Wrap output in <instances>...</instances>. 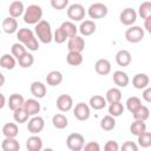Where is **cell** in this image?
<instances>
[{
	"mask_svg": "<svg viewBox=\"0 0 151 151\" xmlns=\"http://www.w3.org/2000/svg\"><path fill=\"white\" fill-rule=\"evenodd\" d=\"M17 38L26 48L29 51H38L39 50V42L35 38L34 33L29 28H19L17 32Z\"/></svg>",
	"mask_w": 151,
	"mask_h": 151,
	"instance_id": "6da1fadb",
	"label": "cell"
},
{
	"mask_svg": "<svg viewBox=\"0 0 151 151\" xmlns=\"http://www.w3.org/2000/svg\"><path fill=\"white\" fill-rule=\"evenodd\" d=\"M35 35L42 44H50L53 40L51 25L46 20H41L35 25Z\"/></svg>",
	"mask_w": 151,
	"mask_h": 151,
	"instance_id": "7a4b0ae2",
	"label": "cell"
},
{
	"mask_svg": "<svg viewBox=\"0 0 151 151\" xmlns=\"http://www.w3.org/2000/svg\"><path fill=\"white\" fill-rule=\"evenodd\" d=\"M42 18V8L39 5H29L24 13V21L28 25H37L41 21Z\"/></svg>",
	"mask_w": 151,
	"mask_h": 151,
	"instance_id": "3957f363",
	"label": "cell"
},
{
	"mask_svg": "<svg viewBox=\"0 0 151 151\" xmlns=\"http://www.w3.org/2000/svg\"><path fill=\"white\" fill-rule=\"evenodd\" d=\"M66 145L71 151H81L85 145V138L80 133H71L66 138Z\"/></svg>",
	"mask_w": 151,
	"mask_h": 151,
	"instance_id": "277c9868",
	"label": "cell"
},
{
	"mask_svg": "<svg viewBox=\"0 0 151 151\" xmlns=\"http://www.w3.org/2000/svg\"><path fill=\"white\" fill-rule=\"evenodd\" d=\"M107 12H109V9H107L106 5H104L101 2H94L87 9V14L91 19H103L107 15Z\"/></svg>",
	"mask_w": 151,
	"mask_h": 151,
	"instance_id": "5b68a950",
	"label": "cell"
},
{
	"mask_svg": "<svg viewBox=\"0 0 151 151\" xmlns=\"http://www.w3.org/2000/svg\"><path fill=\"white\" fill-rule=\"evenodd\" d=\"M144 38V29L140 26H131L125 32V39L131 44H137Z\"/></svg>",
	"mask_w": 151,
	"mask_h": 151,
	"instance_id": "8992f818",
	"label": "cell"
},
{
	"mask_svg": "<svg viewBox=\"0 0 151 151\" xmlns=\"http://www.w3.org/2000/svg\"><path fill=\"white\" fill-rule=\"evenodd\" d=\"M67 17L72 21H81L85 18V8L80 4H72L67 8Z\"/></svg>",
	"mask_w": 151,
	"mask_h": 151,
	"instance_id": "52a82bcc",
	"label": "cell"
},
{
	"mask_svg": "<svg viewBox=\"0 0 151 151\" xmlns=\"http://www.w3.org/2000/svg\"><path fill=\"white\" fill-rule=\"evenodd\" d=\"M44 127H45V122H44V118L40 116L32 117L27 123V130L32 134H38L44 130Z\"/></svg>",
	"mask_w": 151,
	"mask_h": 151,
	"instance_id": "ba28073f",
	"label": "cell"
},
{
	"mask_svg": "<svg viewBox=\"0 0 151 151\" xmlns=\"http://www.w3.org/2000/svg\"><path fill=\"white\" fill-rule=\"evenodd\" d=\"M90 114H91L90 106L85 103H78L73 109V116L80 122L87 120L90 118Z\"/></svg>",
	"mask_w": 151,
	"mask_h": 151,
	"instance_id": "9c48e42d",
	"label": "cell"
},
{
	"mask_svg": "<svg viewBox=\"0 0 151 151\" xmlns=\"http://www.w3.org/2000/svg\"><path fill=\"white\" fill-rule=\"evenodd\" d=\"M119 19H120V22L123 25L132 26L137 20V12L131 7H127V8L122 11V13L119 15Z\"/></svg>",
	"mask_w": 151,
	"mask_h": 151,
	"instance_id": "30bf717a",
	"label": "cell"
},
{
	"mask_svg": "<svg viewBox=\"0 0 151 151\" xmlns=\"http://www.w3.org/2000/svg\"><path fill=\"white\" fill-rule=\"evenodd\" d=\"M67 48H68V52L81 53V51L85 48V40H84V38L80 37V35H76L73 38H70L68 42H67Z\"/></svg>",
	"mask_w": 151,
	"mask_h": 151,
	"instance_id": "8fae6325",
	"label": "cell"
},
{
	"mask_svg": "<svg viewBox=\"0 0 151 151\" xmlns=\"http://www.w3.org/2000/svg\"><path fill=\"white\" fill-rule=\"evenodd\" d=\"M57 107L61 112H67L73 106V99L70 94H60L57 98Z\"/></svg>",
	"mask_w": 151,
	"mask_h": 151,
	"instance_id": "7c38bea8",
	"label": "cell"
},
{
	"mask_svg": "<svg viewBox=\"0 0 151 151\" xmlns=\"http://www.w3.org/2000/svg\"><path fill=\"white\" fill-rule=\"evenodd\" d=\"M22 109L26 111V113L28 116H37L40 111V103L34 99V98H29L27 100H25L24 105H22Z\"/></svg>",
	"mask_w": 151,
	"mask_h": 151,
	"instance_id": "4fadbf2b",
	"label": "cell"
},
{
	"mask_svg": "<svg viewBox=\"0 0 151 151\" xmlns=\"http://www.w3.org/2000/svg\"><path fill=\"white\" fill-rule=\"evenodd\" d=\"M149 84H150V78L146 73H137L132 78V85L137 90H144L149 87Z\"/></svg>",
	"mask_w": 151,
	"mask_h": 151,
	"instance_id": "5bb4252c",
	"label": "cell"
},
{
	"mask_svg": "<svg viewBox=\"0 0 151 151\" xmlns=\"http://www.w3.org/2000/svg\"><path fill=\"white\" fill-rule=\"evenodd\" d=\"M131 53L127 51V50H119L117 53H116V61L119 66L122 67H126L131 64Z\"/></svg>",
	"mask_w": 151,
	"mask_h": 151,
	"instance_id": "9a60e30c",
	"label": "cell"
},
{
	"mask_svg": "<svg viewBox=\"0 0 151 151\" xmlns=\"http://www.w3.org/2000/svg\"><path fill=\"white\" fill-rule=\"evenodd\" d=\"M2 29L5 33L7 34H13L15 32H18V21L17 19L12 18V17H7L2 20Z\"/></svg>",
	"mask_w": 151,
	"mask_h": 151,
	"instance_id": "2e32d148",
	"label": "cell"
},
{
	"mask_svg": "<svg viewBox=\"0 0 151 151\" xmlns=\"http://www.w3.org/2000/svg\"><path fill=\"white\" fill-rule=\"evenodd\" d=\"M94 70L100 76H106L111 72V63L107 59H98L94 64Z\"/></svg>",
	"mask_w": 151,
	"mask_h": 151,
	"instance_id": "e0dca14e",
	"label": "cell"
},
{
	"mask_svg": "<svg viewBox=\"0 0 151 151\" xmlns=\"http://www.w3.org/2000/svg\"><path fill=\"white\" fill-rule=\"evenodd\" d=\"M26 149L28 151H41V149H42V139L37 134L31 136L26 140Z\"/></svg>",
	"mask_w": 151,
	"mask_h": 151,
	"instance_id": "ac0fdd59",
	"label": "cell"
},
{
	"mask_svg": "<svg viewBox=\"0 0 151 151\" xmlns=\"http://www.w3.org/2000/svg\"><path fill=\"white\" fill-rule=\"evenodd\" d=\"M78 29H79V32H80L81 35L87 37V35H91V34H93L96 32L97 25L92 20H85V21H81V24H80V26H79Z\"/></svg>",
	"mask_w": 151,
	"mask_h": 151,
	"instance_id": "d6986e66",
	"label": "cell"
},
{
	"mask_svg": "<svg viewBox=\"0 0 151 151\" xmlns=\"http://www.w3.org/2000/svg\"><path fill=\"white\" fill-rule=\"evenodd\" d=\"M113 83L118 86V87H126L129 85V76L126 72L124 71H116L113 72Z\"/></svg>",
	"mask_w": 151,
	"mask_h": 151,
	"instance_id": "ffe728a7",
	"label": "cell"
},
{
	"mask_svg": "<svg viewBox=\"0 0 151 151\" xmlns=\"http://www.w3.org/2000/svg\"><path fill=\"white\" fill-rule=\"evenodd\" d=\"M29 90L31 93L38 99H41L46 96V86L41 81H33L29 86Z\"/></svg>",
	"mask_w": 151,
	"mask_h": 151,
	"instance_id": "44dd1931",
	"label": "cell"
},
{
	"mask_svg": "<svg viewBox=\"0 0 151 151\" xmlns=\"http://www.w3.org/2000/svg\"><path fill=\"white\" fill-rule=\"evenodd\" d=\"M24 103H25V99H24V97L21 96V94H19V93H13V94H11L9 96V98H8V107L12 110V111H15L17 109H19V107H22V105H24Z\"/></svg>",
	"mask_w": 151,
	"mask_h": 151,
	"instance_id": "7402d4cb",
	"label": "cell"
},
{
	"mask_svg": "<svg viewBox=\"0 0 151 151\" xmlns=\"http://www.w3.org/2000/svg\"><path fill=\"white\" fill-rule=\"evenodd\" d=\"M24 12H25V8H24V4L21 1H13V2H11V5L8 7L9 17L15 19V18L22 15Z\"/></svg>",
	"mask_w": 151,
	"mask_h": 151,
	"instance_id": "603a6c76",
	"label": "cell"
},
{
	"mask_svg": "<svg viewBox=\"0 0 151 151\" xmlns=\"http://www.w3.org/2000/svg\"><path fill=\"white\" fill-rule=\"evenodd\" d=\"M64 33L65 35L70 39V38H73L77 35V32H78V27L72 22V21H64L60 27H59Z\"/></svg>",
	"mask_w": 151,
	"mask_h": 151,
	"instance_id": "cb8c5ba5",
	"label": "cell"
},
{
	"mask_svg": "<svg viewBox=\"0 0 151 151\" xmlns=\"http://www.w3.org/2000/svg\"><path fill=\"white\" fill-rule=\"evenodd\" d=\"M105 99H106V103H109V104L119 103L122 99V91L118 87H112V88L107 90V92L105 94Z\"/></svg>",
	"mask_w": 151,
	"mask_h": 151,
	"instance_id": "d4e9b609",
	"label": "cell"
},
{
	"mask_svg": "<svg viewBox=\"0 0 151 151\" xmlns=\"http://www.w3.org/2000/svg\"><path fill=\"white\" fill-rule=\"evenodd\" d=\"M2 133L5 138H15L19 133L18 125L15 123H6L2 126Z\"/></svg>",
	"mask_w": 151,
	"mask_h": 151,
	"instance_id": "484cf974",
	"label": "cell"
},
{
	"mask_svg": "<svg viewBox=\"0 0 151 151\" xmlns=\"http://www.w3.org/2000/svg\"><path fill=\"white\" fill-rule=\"evenodd\" d=\"M63 81V74L59 71H51L47 76H46V83L50 86H57L60 85Z\"/></svg>",
	"mask_w": 151,
	"mask_h": 151,
	"instance_id": "4316f807",
	"label": "cell"
},
{
	"mask_svg": "<svg viewBox=\"0 0 151 151\" xmlns=\"http://www.w3.org/2000/svg\"><path fill=\"white\" fill-rule=\"evenodd\" d=\"M1 147L4 151H19L20 144L15 138H5L1 143Z\"/></svg>",
	"mask_w": 151,
	"mask_h": 151,
	"instance_id": "83f0119b",
	"label": "cell"
},
{
	"mask_svg": "<svg viewBox=\"0 0 151 151\" xmlns=\"http://www.w3.org/2000/svg\"><path fill=\"white\" fill-rule=\"evenodd\" d=\"M15 58L12 55V54H4L2 57H0V66L6 68V70H13L15 67Z\"/></svg>",
	"mask_w": 151,
	"mask_h": 151,
	"instance_id": "f1b7e54d",
	"label": "cell"
},
{
	"mask_svg": "<svg viewBox=\"0 0 151 151\" xmlns=\"http://www.w3.org/2000/svg\"><path fill=\"white\" fill-rule=\"evenodd\" d=\"M88 104L93 110H103L106 106V99L103 96L96 94V96L90 98V103Z\"/></svg>",
	"mask_w": 151,
	"mask_h": 151,
	"instance_id": "f546056e",
	"label": "cell"
},
{
	"mask_svg": "<svg viewBox=\"0 0 151 151\" xmlns=\"http://www.w3.org/2000/svg\"><path fill=\"white\" fill-rule=\"evenodd\" d=\"M52 124H53V126H54L55 129L63 130V129H65V127L68 125V120H67L66 116H64V114H61V113H57V114H54L53 118H52Z\"/></svg>",
	"mask_w": 151,
	"mask_h": 151,
	"instance_id": "4dcf8cb0",
	"label": "cell"
},
{
	"mask_svg": "<svg viewBox=\"0 0 151 151\" xmlns=\"http://www.w3.org/2000/svg\"><path fill=\"white\" fill-rule=\"evenodd\" d=\"M126 109L131 112V113H134L140 106H142V100L136 97V96H132V97H129L127 100H126Z\"/></svg>",
	"mask_w": 151,
	"mask_h": 151,
	"instance_id": "1f68e13d",
	"label": "cell"
},
{
	"mask_svg": "<svg viewBox=\"0 0 151 151\" xmlns=\"http://www.w3.org/2000/svg\"><path fill=\"white\" fill-rule=\"evenodd\" d=\"M100 127L104 131H112L116 127V119L113 117H111L110 114L104 116L100 120Z\"/></svg>",
	"mask_w": 151,
	"mask_h": 151,
	"instance_id": "d6a6232c",
	"label": "cell"
},
{
	"mask_svg": "<svg viewBox=\"0 0 151 151\" xmlns=\"http://www.w3.org/2000/svg\"><path fill=\"white\" fill-rule=\"evenodd\" d=\"M146 131V124L144 122H140V120H134L131 125H130V132L134 136H139L142 133H144Z\"/></svg>",
	"mask_w": 151,
	"mask_h": 151,
	"instance_id": "836d02e7",
	"label": "cell"
},
{
	"mask_svg": "<svg viewBox=\"0 0 151 151\" xmlns=\"http://www.w3.org/2000/svg\"><path fill=\"white\" fill-rule=\"evenodd\" d=\"M66 61L71 66H79L83 63V55L78 52H68L66 55Z\"/></svg>",
	"mask_w": 151,
	"mask_h": 151,
	"instance_id": "e575fe53",
	"label": "cell"
},
{
	"mask_svg": "<svg viewBox=\"0 0 151 151\" xmlns=\"http://www.w3.org/2000/svg\"><path fill=\"white\" fill-rule=\"evenodd\" d=\"M134 120H140V122H145L149 117H150V110L147 106L142 105L134 113H132Z\"/></svg>",
	"mask_w": 151,
	"mask_h": 151,
	"instance_id": "d590c367",
	"label": "cell"
},
{
	"mask_svg": "<svg viewBox=\"0 0 151 151\" xmlns=\"http://www.w3.org/2000/svg\"><path fill=\"white\" fill-rule=\"evenodd\" d=\"M138 14L144 20L147 18H151V2L150 1L142 2L139 5V8H138Z\"/></svg>",
	"mask_w": 151,
	"mask_h": 151,
	"instance_id": "8d00e7d4",
	"label": "cell"
},
{
	"mask_svg": "<svg viewBox=\"0 0 151 151\" xmlns=\"http://www.w3.org/2000/svg\"><path fill=\"white\" fill-rule=\"evenodd\" d=\"M123 112H124V106H123V104L120 101L119 103H112V104H110V106H109V113H110L111 117H113V118L119 117V116L123 114Z\"/></svg>",
	"mask_w": 151,
	"mask_h": 151,
	"instance_id": "74e56055",
	"label": "cell"
},
{
	"mask_svg": "<svg viewBox=\"0 0 151 151\" xmlns=\"http://www.w3.org/2000/svg\"><path fill=\"white\" fill-rule=\"evenodd\" d=\"M26 52H27V51H26V47H25L22 44H20V42H15V44L12 45L11 53H12V55H13L15 59H20Z\"/></svg>",
	"mask_w": 151,
	"mask_h": 151,
	"instance_id": "f35d334b",
	"label": "cell"
},
{
	"mask_svg": "<svg viewBox=\"0 0 151 151\" xmlns=\"http://www.w3.org/2000/svg\"><path fill=\"white\" fill-rule=\"evenodd\" d=\"M28 114L26 113V111L22 109V107H19L15 111H13V118L17 123L19 124H22V123H26L28 120Z\"/></svg>",
	"mask_w": 151,
	"mask_h": 151,
	"instance_id": "ab89813d",
	"label": "cell"
},
{
	"mask_svg": "<svg viewBox=\"0 0 151 151\" xmlns=\"http://www.w3.org/2000/svg\"><path fill=\"white\" fill-rule=\"evenodd\" d=\"M18 63H19V65H20L22 68L31 67V66L33 65V63H34V57H33V54L26 52L20 59H18Z\"/></svg>",
	"mask_w": 151,
	"mask_h": 151,
	"instance_id": "60d3db41",
	"label": "cell"
},
{
	"mask_svg": "<svg viewBox=\"0 0 151 151\" xmlns=\"http://www.w3.org/2000/svg\"><path fill=\"white\" fill-rule=\"evenodd\" d=\"M138 145L144 147V149H147L151 146V132H147L145 131L144 133L139 134L138 136Z\"/></svg>",
	"mask_w": 151,
	"mask_h": 151,
	"instance_id": "b9f144b4",
	"label": "cell"
},
{
	"mask_svg": "<svg viewBox=\"0 0 151 151\" xmlns=\"http://www.w3.org/2000/svg\"><path fill=\"white\" fill-rule=\"evenodd\" d=\"M66 39H67V37L65 35V33L60 28H57L55 32H54V34H53V40L57 44H63V42L66 41Z\"/></svg>",
	"mask_w": 151,
	"mask_h": 151,
	"instance_id": "7bdbcfd3",
	"label": "cell"
},
{
	"mask_svg": "<svg viewBox=\"0 0 151 151\" xmlns=\"http://www.w3.org/2000/svg\"><path fill=\"white\" fill-rule=\"evenodd\" d=\"M120 151H138V145L132 140H127L123 143V145L120 146Z\"/></svg>",
	"mask_w": 151,
	"mask_h": 151,
	"instance_id": "ee69618b",
	"label": "cell"
},
{
	"mask_svg": "<svg viewBox=\"0 0 151 151\" xmlns=\"http://www.w3.org/2000/svg\"><path fill=\"white\" fill-rule=\"evenodd\" d=\"M68 5V0H51V6L54 9H64Z\"/></svg>",
	"mask_w": 151,
	"mask_h": 151,
	"instance_id": "f6af8a7d",
	"label": "cell"
},
{
	"mask_svg": "<svg viewBox=\"0 0 151 151\" xmlns=\"http://www.w3.org/2000/svg\"><path fill=\"white\" fill-rule=\"evenodd\" d=\"M104 151H119V145L116 140H109L104 146Z\"/></svg>",
	"mask_w": 151,
	"mask_h": 151,
	"instance_id": "bcb514c9",
	"label": "cell"
},
{
	"mask_svg": "<svg viewBox=\"0 0 151 151\" xmlns=\"http://www.w3.org/2000/svg\"><path fill=\"white\" fill-rule=\"evenodd\" d=\"M84 151H100V145L97 142H88L84 145Z\"/></svg>",
	"mask_w": 151,
	"mask_h": 151,
	"instance_id": "7dc6e473",
	"label": "cell"
},
{
	"mask_svg": "<svg viewBox=\"0 0 151 151\" xmlns=\"http://www.w3.org/2000/svg\"><path fill=\"white\" fill-rule=\"evenodd\" d=\"M142 97H143V99H144L146 103H151V88H150V87L144 88Z\"/></svg>",
	"mask_w": 151,
	"mask_h": 151,
	"instance_id": "c3c4849f",
	"label": "cell"
},
{
	"mask_svg": "<svg viewBox=\"0 0 151 151\" xmlns=\"http://www.w3.org/2000/svg\"><path fill=\"white\" fill-rule=\"evenodd\" d=\"M144 27L147 32H151V18H147L144 20Z\"/></svg>",
	"mask_w": 151,
	"mask_h": 151,
	"instance_id": "681fc988",
	"label": "cell"
},
{
	"mask_svg": "<svg viewBox=\"0 0 151 151\" xmlns=\"http://www.w3.org/2000/svg\"><path fill=\"white\" fill-rule=\"evenodd\" d=\"M6 105V98L2 93H0V109H2Z\"/></svg>",
	"mask_w": 151,
	"mask_h": 151,
	"instance_id": "f907efd6",
	"label": "cell"
},
{
	"mask_svg": "<svg viewBox=\"0 0 151 151\" xmlns=\"http://www.w3.org/2000/svg\"><path fill=\"white\" fill-rule=\"evenodd\" d=\"M4 84H5V76L0 72V87H1Z\"/></svg>",
	"mask_w": 151,
	"mask_h": 151,
	"instance_id": "816d5d0a",
	"label": "cell"
},
{
	"mask_svg": "<svg viewBox=\"0 0 151 151\" xmlns=\"http://www.w3.org/2000/svg\"><path fill=\"white\" fill-rule=\"evenodd\" d=\"M41 151H53V149H51V147H46V149H44V150H41Z\"/></svg>",
	"mask_w": 151,
	"mask_h": 151,
	"instance_id": "f5cc1de1",
	"label": "cell"
},
{
	"mask_svg": "<svg viewBox=\"0 0 151 151\" xmlns=\"http://www.w3.org/2000/svg\"><path fill=\"white\" fill-rule=\"evenodd\" d=\"M0 33H1V31H0Z\"/></svg>",
	"mask_w": 151,
	"mask_h": 151,
	"instance_id": "db71d44e",
	"label": "cell"
}]
</instances>
